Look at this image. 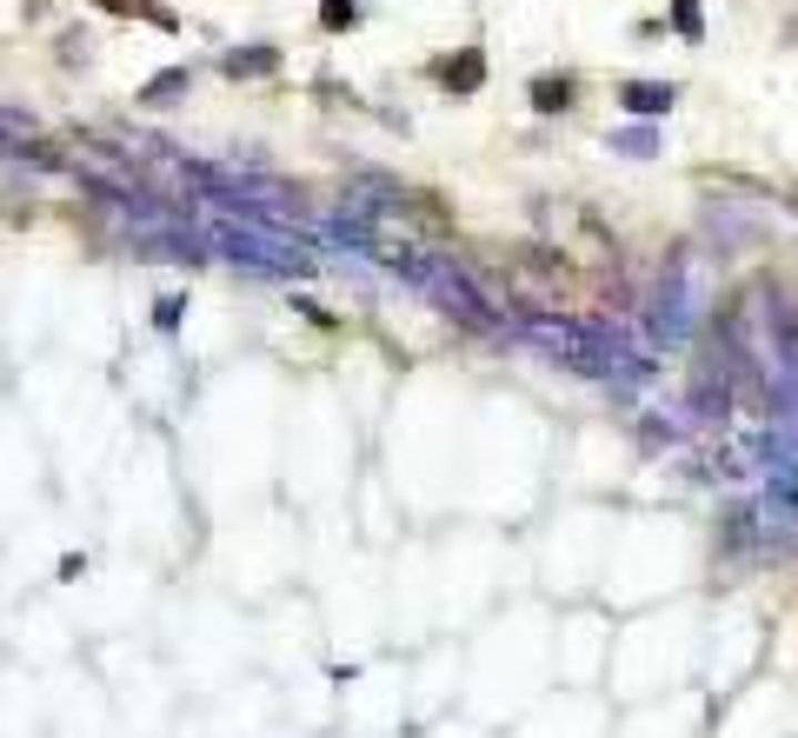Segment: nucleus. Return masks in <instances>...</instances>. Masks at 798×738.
I'll return each mask as SVG.
<instances>
[{"label": "nucleus", "mask_w": 798, "mask_h": 738, "mask_svg": "<svg viewBox=\"0 0 798 738\" xmlns=\"http://www.w3.org/2000/svg\"><path fill=\"white\" fill-rule=\"evenodd\" d=\"M173 93H186V67H166L160 80H147V87H140V100H147V107H166Z\"/></svg>", "instance_id": "nucleus-1"}, {"label": "nucleus", "mask_w": 798, "mask_h": 738, "mask_svg": "<svg viewBox=\"0 0 798 738\" xmlns=\"http://www.w3.org/2000/svg\"><path fill=\"white\" fill-rule=\"evenodd\" d=\"M273 60H280L273 47H253V53H226V73H266Z\"/></svg>", "instance_id": "nucleus-2"}, {"label": "nucleus", "mask_w": 798, "mask_h": 738, "mask_svg": "<svg viewBox=\"0 0 798 738\" xmlns=\"http://www.w3.org/2000/svg\"><path fill=\"white\" fill-rule=\"evenodd\" d=\"M320 20H326V27H353V20H360V7H353V0H326V7H320Z\"/></svg>", "instance_id": "nucleus-3"}, {"label": "nucleus", "mask_w": 798, "mask_h": 738, "mask_svg": "<svg viewBox=\"0 0 798 738\" xmlns=\"http://www.w3.org/2000/svg\"><path fill=\"white\" fill-rule=\"evenodd\" d=\"M626 100H633V107H639V113H659V107H666V100H673V93H659V87H633V93H626Z\"/></svg>", "instance_id": "nucleus-4"}, {"label": "nucleus", "mask_w": 798, "mask_h": 738, "mask_svg": "<svg viewBox=\"0 0 798 738\" xmlns=\"http://www.w3.org/2000/svg\"><path fill=\"white\" fill-rule=\"evenodd\" d=\"M566 93H573V87H566V80H559V87H553V80H546V87H539V107H546V113H553V107H566Z\"/></svg>", "instance_id": "nucleus-5"}]
</instances>
